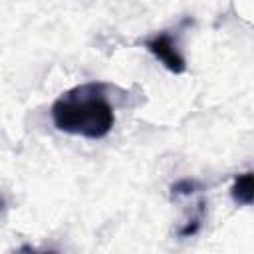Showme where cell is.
<instances>
[{"mask_svg": "<svg viewBox=\"0 0 254 254\" xmlns=\"http://www.w3.org/2000/svg\"><path fill=\"white\" fill-rule=\"evenodd\" d=\"M52 121L58 131L83 139H103L115 123V111L101 81L79 83L64 91L52 105Z\"/></svg>", "mask_w": 254, "mask_h": 254, "instance_id": "1", "label": "cell"}, {"mask_svg": "<svg viewBox=\"0 0 254 254\" xmlns=\"http://www.w3.org/2000/svg\"><path fill=\"white\" fill-rule=\"evenodd\" d=\"M143 46L169 71L183 73L187 69L185 56L179 48V30H163L159 34H153L151 38L143 40Z\"/></svg>", "mask_w": 254, "mask_h": 254, "instance_id": "2", "label": "cell"}, {"mask_svg": "<svg viewBox=\"0 0 254 254\" xmlns=\"http://www.w3.org/2000/svg\"><path fill=\"white\" fill-rule=\"evenodd\" d=\"M230 194L234 198L236 204H244V206H250L252 204V198H254V185H252V173L246 171L242 175H238L232 183V189H230Z\"/></svg>", "mask_w": 254, "mask_h": 254, "instance_id": "3", "label": "cell"}, {"mask_svg": "<svg viewBox=\"0 0 254 254\" xmlns=\"http://www.w3.org/2000/svg\"><path fill=\"white\" fill-rule=\"evenodd\" d=\"M202 218H204V200H200L198 202V210H196V214L179 230V236H192V234H196L198 232V228H200V224H202Z\"/></svg>", "mask_w": 254, "mask_h": 254, "instance_id": "4", "label": "cell"}, {"mask_svg": "<svg viewBox=\"0 0 254 254\" xmlns=\"http://www.w3.org/2000/svg\"><path fill=\"white\" fill-rule=\"evenodd\" d=\"M198 189H200L198 181H194V179H181V181H177L171 187V192H173V196H189V194L196 192Z\"/></svg>", "mask_w": 254, "mask_h": 254, "instance_id": "5", "label": "cell"}, {"mask_svg": "<svg viewBox=\"0 0 254 254\" xmlns=\"http://www.w3.org/2000/svg\"><path fill=\"white\" fill-rule=\"evenodd\" d=\"M4 208H6V200H4V198H2V196H0V212H2V210H4Z\"/></svg>", "mask_w": 254, "mask_h": 254, "instance_id": "6", "label": "cell"}]
</instances>
